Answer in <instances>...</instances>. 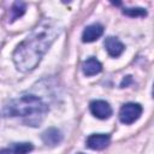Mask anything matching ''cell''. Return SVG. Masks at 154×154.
I'll list each match as a JSON object with an SVG mask.
<instances>
[{"mask_svg": "<svg viewBox=\"0 0 154 154\" xmlns=\"http://www.w3.org/2000/svg\"><path fill=\"white\" fill-rule=\"evenodd\" d=\"M82 71L85 76H94V75H97L102 71V65L97 59L91 57V58L87 59L85 61H83Z\"/></svg>", "mask_w": 154, "mask_h": 154, "instance_id": "9", "label": "cell"}, {"mask_svg": "<svg viewBox=\"0 0 154 154\" xmlns=\"http://www.w3.org/2000/svg\"><path fill=\"white\" fill-rule=\"evenodd\" d=\"M123 13L129 17H146L147 11L142 7H136V8H123Z\"/></svg>", "mask_w": 154, "mask_h": 154, "instance_id": "12", "label": "cell"}, {"mask_svg": "<svg viewBox=\"0 0 154 154\" xmlns=\"http://www.w3.org/2000/svg\"><path fill=\"white\" fill-rule=\"evenodd\" d=\"M89 109L91 114L99 119H107L112 116V107L105 100H93L89 103Z\"/></svg>", "mask_w": 154, "mask_h": 154, "instance_id": "4", "label": "cell"}, {"mask_svg": "<svg viewBox=\"0 0 154 154\" xmlns=\"http://www.w3.org/2000/svg\"><path fill=\"white\" fill-rule=\"evenodd\" d=\"M49 111V106L37 95L22 94L10 100L2 108L5 117H18L29 126H38Z\"/></svg>", "mask_w": 154, "mask_h": 154, "instance_id": "2", "label": "cell"}, {"mask_svg": "<svg viewBox=\"0 0 154 154\" xmlns=\"http://www.w3.org/2000/svg\"><path fill=\"white\" fill-rule=\"evenodd\" d=\"M43 143L48 147H55L63 141V134L57 128H48L41 135Z\"/></svg>", "mask_w": 154, "mask_h": 154, "instance_id": "7", "label": "cell"}, {"mask_svg": "<svg viewBox=\"0 0 154 154\" xmlns=\"http://www.w3.org/2000/svg\"><path fill=\"white\" fill-rule=\"evenodd\" d=\"M0 154H11V152H10V149L4 148V149H0Z\"/></svg>", "mask_w": 154, "mask_h": 154, "instance_id": "14", "label": "cell"}, {"mask_svg": "<svg viewBox=\"0 0 154 154\" xmlns=\"http://www.w3.org/2000/svg\"><path fill=\"white\" fill-rule=\"evenodd\" d=\"M111 142V136L108 134H91L88 136L85 144L88 148L93 150H102L108 147Z\"/></svg>", "mask_w": 154, "mask_h": 154, "instance_id": "5", "label": "cell"}, {"mask_svg": "<svg viewBox=\"0 0 154 154\" xmlns=\"http://www.w3.org/2000/svg\"><path fill=\"white\" fill-rule=\"evenodd\" d=\"M60 32L61 26L57 20L42 19L14 49L12 58L17 70L20 72L34 70Z\"/></svg>", "mask_w": 154, "mask_h": 154, "instance_id": "1", "label": "cell"}, {"mask_svg": "<svg viewBox=\"0 0 154 154\" xmlns=\"http://www.w3.org/2000/svg\"><path fill=\"white\" fill-rule=\"evenodd\" d=\"M77 154H83V153H77Z\"/></svg>", "mask_w": 154, "mask_h": 154, "instance_id": "15", "label": "cell"}, {"mask_svg": "<svg viewBox=\"0 0 154 154\" xmlns=\"http://www.w3.org/2000/svg\"><path fill=\"white\" fill-rule=\"evenodd\" d=\"M103 34V25L100 23H93L88 26L82 32V41L83 42H94L99 37H101Z\"/></svg>", "mask_w": 154, "mask_h": 154, "instance_id": "6", "label": "cell"}, {"mask_svg": "<svg viewBox=\"0 0 154 154\" xmlns=\"http://www.w3.org/2000/svg\"><path fill=\"white\" fill-rule=\"evenodd\" d=\"M130 83H132V78H131V76H126V77L122 81V83H120V88H125V87H128Z\"/></svg>", "mask_w": 154, "mask_h": 154, "instance_id": "13", "label": "cell"}, {"mask_svg": "<svg viewBox=\"0 0 154 154\" xmlns=\"http://www.w3.org/2000/svg\"><path fill=\"white\" fill-rule=\"evenodd\" d=\"M34 149V146L30 142H20V143H14L12 147V153L13 154H28Z\"/></svg>", "mask_w": 154, "mask_h": 154, "instance_id": "11", "label": "cell"}, {"mask_svg": "<svg viewBox=\"0 0 154 154\" xmlns=\"http://www.w3.org/2000/svg\"><path fill=\"white\" fill-rule=\"evenodd\" d=\"M142 106L136 102H128L124 103L119 109V120L123 124L130 125L135 123L142 114Z\"/></svg>", "mask_w": 154, "mask_h": 154, "instance_id": "3", "label": "cell"}, {"mask_svg": "<svg viewBox=\"0 0 154 154\" xmlns=\"http://www.w3.org/2000/svg\"><path fill=\"white\" fill-rule=\"evenodd\" d=\"M105 47H106L107 53L112 58H117V57L122 55V53L125 49V46L117 37H113V36L106 37V40H105Z\"/></svg>", "mask_w": 154, "mask_h": 154, "instance_id": "8", "label": "cell"}, {"mask_svg": "<svg viewBox=\"0 0 154 154\" xmlns=\"http://www.w3.org/2000/svg\"><path fill=\"white\" fill-rule=\"evenodd\" d=\"M26 11V4L23 1H14L10 12H11V17H10V22H14L16 19H18L19 17H22Z\"/></svg>", "mask_w": 154, "mask_h": 154, "instance_id": "10", "label": "cell"}]
</instances>
